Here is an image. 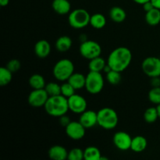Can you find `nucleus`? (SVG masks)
<instances>
[{"label":"nucleus","instance_id":"obj_1","mask_svg":"<svg viewBox=\"0 0 160 160\" xmlns=\"http://www.w3.org/2000/svg\"><path fill=\"white\" fill-rule=\"evenodd\" d=\"M107 64L112 70L119 72L124 71L132 61V52L127 47H117L109 53Z\"/></svg>","mask_w":160,"mask_h":160},{"label":"nucleus","instance_id":"obj_2","mask_svg":"<svg viewBox=\"0 0 160 160\" xmlns=\"http://www.w3.org/2000/svg\"><path fill=\"white\" fill-rule=\"evenodd\" d=\"M44 108L45 112L51 117H60L67 114V112L70 110L68 98L62 95L50 96Z\"/></svg>","mask_w":160,"mask_h":160},{"label":"nucleus","instance_id":"obj_3","mask_svg":"<svg viewBox=\"0 0 160 160\" xmlns=\"http://www.w3.org/2000/svg\"><path fill=\"white\" fill-rule=\"evenodd\" d=\"M98 113V125L105 130H112L117 128L119 117L115 109L105 107L99 109Z\"/></svg>","mask_w":160,"mask_h":160},{"label":"nucleus","instance_id":"obj_4","mask_svg":"<svg viewBox=\"0 0 160 160\" xmlns=\"http://www.w3.org/2000/svg\"><path fill=\"white\" fill-rule=\"evenodd\" d=\"M73 73L74 64L69 59H59L52 69L53 76L59 81H67Z\"/></svg>","mask_w":160,"mask_h":160},{"label":"nucleus","instance_id":"obj_5","mask_svg":"<svg viewBox=\"0 0 160 160\" xmlns=\"http://www.w3.org/2000/svg\"><path fill=\"white\" fill-rule=\"evenodd\" d=\"M91 15L86 9H76L70 11L68 17L69 24L74 29H81L90 24Z\"/></svg>","mask_w":160,"mask_h":160},{"label":"nucleus","instance_id":"obj_6","mask_svg":"<svg viewBox=\"0 0 160 160\" xmlns=\"http://www.w3.org/2000/svg\"><path fill=\"white\" fill-rule=\"evenodd\" d=\"M104 78L101 72L89 71L86 75L85 89L92 95L100 93L104 88Z\"/></svg>","mask_w":160,"mask_h":160},{"label":"nucleus","instance_id":"obj_7","mask_svg":"<svg viewBox=\"0 0 160 160\" xmlns=\"http://www.w3.org/2000/svg\"><path fill=\"white\" fill-rule=\"evenodd\" d=\"M79 52L84 59H91L100 56L102 54V47L95 41L86 40L82 42L79 47Z\"/></svg>","mask_w":160,"mask_h":160},{"label":"nucleus","instance_id":"obj_8","mask_svg":"<svg viewBox=\"0 0 160 160\" xmlns=\"http://www.w3.org/2000/svg\"><path fill=\"white\" fill-rule=\"evenodd\" d=\"M142 69L149 78L160 77V59L156 56H148L142 62Z\"/></svg>","mask_w":160,"mask_h":160},{"label":"nucleus","instance_id":"obj_9","mask_svg":"<svg viewBox=\"0 0 160 160\" xmlns=\"http://www.w3.org/2000/svg\"><path fill=\"white\" fill-rule=\"evenodd\" d=\"M49 98L45 88L33 89L28 95V104L34 108H40L45 106L47 100Z\"/></svg>","mask_w":160,"mask_h":160},{"label":"nucleus","instance_id":"obj_10","mask_svg":"<svg viewBox=\"0 0 160 160\" xmlns=\"http://www.w3.org/2000/svg\"><path fill=\"white\" fill-rule=\"evenodd\" d=\"M86 128L79 121H71L65 128V132L67 137L72 140H81L84 137Z\"/></svg>","mask_w":160,"mask_h":160},{"label":"nucleus","instance_id":"obj_11","mask_svg":"<svg viewBox=\"0 0 160 160\" xmlns=\"http://www.w3.org/2000/svg\"><path fill=\"white\" fill-rule=\"evenodd\" d=\"M132 138L125 131H117L114 134L112 142L117 149L120 151H128L131 149Z\"/></svg>","mask_w":160,"mask_h":160},{"label":"nucleus","instance_id":"obj_12","mask_svg":"<svg viewBox=\"0 0 160 160\" xmlns=\"http://www.w3.org/2000/svg\"><path fill=\"white\" fill-rule=\"evenodd\" d=\"M69 109L72 112L76 114H81L87 109V100L81 95L75 93L68 98Z\"/></svg>","mask_w":160,"mask_h":160},{"label":"nucleus","instance_id":"obj_13","mask_svg":"<svg viewBox=\"0 0 160 160\" xmlns=\"http://www.w3.org/2000/svg\"><path fill=\"white\" fill-rule=\"evenodd\" d=\"M80 115L79 122L86 129H90L98 124V113L95 111L86 109Z\"/></svg>","mask_w":160,"mask_h":160},{"label":"nucleus","instance_id":"obj_14","mask_svg":"<svg viewBox=\"0 0 160 160\" xmlns=\"http://www.w3.org/2000/svg\"><path fill=\"white\" fill-rule=\"evenodd\" d=\"M51 52V45L49 42L45 39L38 41L34 45V53L36 56L41 59L48 57Z\"/></svg>","mask_w":160,"mask_h":160},{"label":"nucleus","instance_id":"obj_15","mask_svg":"<svg viewBox=\"0 0 160 160\" xmlns=\"http://www.w3.org/2000/svg\"><path fill=\"white\" fill-rule=\"evenodd\" d=\"M68 152L65 147L56 145L48 149V157L53 160H65L68 158Z\"/></svg>","mask_w":160,"mask_h":160},{"label":"nucleus","instance_id":"obj_16","mask_svg":"<svg viewBox=\"0 0 160 160\" xmlns=\"http://www.w3.org/2000/svg\"><path fill=\"white\" fill-rule=\"evenodd\" d=\"M52 7L54 12L59 15L69 14L71 11V4L69 0H53Z\"/></svg>","mask_w":160,"mask_h":160},{"label":"nucleus","instance_id":"obj_17","mask_svg":"<svg viewBox=\"0 0 160 160\" xmlns=\"http://www.w3.org/2000/svg\"><path fill=\"white\" fill-rule=\"evenodd\" d=\"M147 146H148V142L144 136L138 135L132 138L131 149L134 152H142L146 149Z\"/></svg>","mask_w":160,"mask_h":160},{"label":"nucleus","instance_id":"obj_18","mask_svg":"<svg viewBox=\"0 0 160 160\" xmlns=\"http://www.w3.org/2000/svg\"><path fill=\"white\" fill-rule=\"evenodd\" d=\"M69 83L76 90H80L84 88H85L86 83V76L81 73H74L68 79Z\"/></svg>","mask_w":160,"mask_h":160},{"label":"nucleus","instance_id":"obj_19","mask_svg":"<svg viewBox=\"0 0 160 160\" xmlns=\"http://www.w3.org/2000/svg\"><path fill=\"white\" fill-rule=\"evenodd\" d=\"M109 17L115 23H123L127 18L126 11L120 6H113L109 10Z\"/></svg>","mask_w":160,"mask_h":160},{"label":"nucleus","instance_id":"obj_20","mask_svg":"<svg viewBox=\"0 0 160 160\" xmlns=\"http://www.w3.org/2000/svg\"><path fill=\"white\" fill-rule=\"evenodd\" d=\"M72 45H73L72 39L67 35H62L58 38L57 40L56 41L55 46L59 52H65L69 51L71 48Z\"/></svg>","mask_w":160,"mask_h":160},{"label":"nucleus","instance_id":"obj_21","mask_svg":"<svg viewBox=\"0 0 160 160\" xmlns=\"http://www.w3.org/2000/svg\"><path fill=\"white\" fill-rule=\"evenodd\" d=\"M106 64H107V61L105 60L104 58L102 57L101 56L94 58V59L89 60V62H88L89 71H95V72L103 71V70H104Z\"/></svg>","mask_w":160,"mask_h":160},{"label":"nucleus","instance_id":"obj_22","mask_svg":"<svg viewBox=\"0 0 160 160\" xmlns=\"http://www.w3.org/2000/svg\"><path fill=\"white\" fill-rule=\"evenodd\" d=\"M28 83L32 89H43L46 85L45 78L39 73L31 75L28 80Z\"/></svg>","mask_w":160,"mask_h":160},{"label":"nucleus","instance_id":"obj_23","mask_svg":"<svg viewBox=\"0 0 160 160\" xmlns=\"http://www.w3.org/2000/svg\"><path fill=\"white\" fill-rule=\"evenodd\" d=\"M145 21L150 26H156L160 23V9L153 8L145 12Z\"/></svg>","mask_w":160,"mask_h":160},{"label":"nucleus","instance_id":"obj_24","mask_svg":"<svg viewBox=\"0 0 160 160\" xmlns=\"http://www.w3.org/2000/svg\"><path fill=\"white\" fill-rule=\"evenodd\" d=\"M90 25L95 29H102L106 25V17L102 13H95L91 15Z\"/></svg>","mask_w":160,"mask_h":160},{"label":"nucleus","instance_id":"obj_25","mask_svg":"<svg viewBox=\"0 0 160 160\" xmlns=\"http://www.w3.org/2000/svg\"><path fill=\"white\" fill-rule=\"evenodd\" d=\"M102 154L95 146H88L84 150V159L85 160H100Z\"/></svg>","mask_w":160,"mask_h":160},{"label":"nucleus","instance_id":"obj_26","mask_svg":"<svg viewBox=\"0 0 160 160\" xmlns=\"http://www.w3.org/2000/svg\"><path fill=\"white\" fill-rule=\"evenodd\" d=\"M143 118L145 121L148 123H154L159 119L157 108L154 106H151L146 109L143 115Z\"/></svg>","mask_w":160,"mask_h":160},{"label":"nucleus","instance_id":"obj_27","mask_svg":"<svg viewBox=\"0 0 160 160\" xmlns=\"http://www.w3.org/2000/svg\"><path fill=\"white\" fill-rule=\"evenodd\" d=\"M12 73L6 67L0 68V85L2 87L8 85L12 81Z\"/></svg>","mask_w":160,"mask_h":160},{"label":"nucleus","instance_id":"obj_28","mask_svg":"<svg viewBox=\"0 0 160 160\" xmlns=\"http://www.w3.org/2000/svg\"><path fill=\"white\" fill-rule=\"evenodd\" d=\"M121 73L117 70H111L106 73V80L111 85H117L121 81Z\"/></svg>","mask_w":160,"mask_h":160},{"label":"nucleus","instance_id":"obj_29","mask_svg":"<svg viewBox=\"0 0 160 160\" xmlns=\"http://www.w3.org/2000/svg\"><path fill=\"white\" fill-rule=\"evenodd\" d=\"M45 89L49 97L61 95V85L56 82H49L46 84Z\"/></svg>","mask_w":160,"mask_h":160},{"label":"nucleus","instance_id":"obj_30","mask_svg":"<svg viewBox=\"0 0 160 160\" xmlns=\"http://www.w3.org/2000/svg\"><path fill=\"white\" fill-rule=\"evenodd\" d=\"M148 100L155 105L160 104V86L159 87H152V88L148 92Z\"/></svg>","mask_w":160,"mask_h":160},{"label":"nucleus","instance_id":"obj_31","mask_svg":"<svg viewBox=\"0 0 160 160\" xmlns=\"http://www.w3.org/2000/svg\"><path fill=\"white\" fill-rule=\"evenodd\" d=\"M69 160H82L84 159V150L80 148H73L68 152Z\"/></svg>","mask_w":160,"mask_h":160},{"label":"nucleus","instance_id":"obj_32","mask_svg":"<svg viewBox=\"0 0 160 160\" xmlns=\"http://www.w3.org/2000/svg\"><path fill=\"white\" fill-rule=\"evenodd\" d=\"M75 91H76V89L68 81L61 84V95H63L66 98H68L73 95H74Z\"/></svg>","mask_w":160,"mask_h":160},{"label":"nucleus","instance_id":"obj_33","mask_svg":"<svg viewBox=\"0 0 160 160\" xmlns=\"http://www.w3.org/2000/svg\"><path fill=\"white\" fill-rule=\"evenodd\" d=\"M6 67L13 73L20 70V67H21V63H20V61L19 59H12L7 62Z\"/></svg>","mask_w":160,"mask_h":160},{"label":"nucleus","instance_id":"obj_34","mask_svg":"<svg viewBox=\"0 0 160 160\" xmlns=\"http://www.w3.org/2000/svg\"><path fill=\"white\" fill-rule=\"evenodd\" d=\"M70 122L71 121H70V118H69L67 116H66V114L59 117V123H60V124L62 125V126L65 127V128L70 123Z\"/></svg>","mask_w":160,"mask_h":160},{"label":"nucleus","instance_id":"obj_35","mask_svg":"<svg viewBox=\"0 0 160 160\" xmlns=\"http://www.w3.org/2000/svg\"><path fill=\"white\" fill-rule=\"evenodd\" d=\"M142 7H143V9L145 11V12H146L150 11L151 9H152L153 8H155V6H153L152 2L151 1H148L147 2L144 3V4L142 5Z\"/></svg>","mask_w":160,"mask_h":160},{"label":"nucleus","instance_id":"obj_36","mask_svg":"<svg viewBox=\"0 0 160 160\" xmlns=\"http://www.w3.org/2000/svg\"><path fill=\"white\" fill-rule=\"evenodd\" d=\"M151 84L152 87H159V86H160V77L152 78Z\"/></svg>","mask_w":160,"mask_h":160},{"label":"nucleus","instance_id":"obj_37","mask_svg":"<svg viewBox=\"0 0 160 160\" xmlns=\"http://www.w3.org/2000/svg\"><path fill=\"white\" fill-rule=\"evenodd\" d=\"M151 2H152L155 8L160 9V0H151Z\"/></svg>","mask_w":160,"mask_h":160},{"label":"nucleus","instance_id":"obj_38","mask_svg":"<svg viewBox=\"0 0 160 160\" xmlns=\"http://www.w3.org/2000/svg\"><path fill=\"white\" fill-rule=\"evenodd\" d=\"M9 3V0H0V6L2 7L7 6Z\"/></svg>","mask_w":160,"mask_h":160},{"label":"nucleus","instance_id":"obj_39","mask_svg":"<svg viewBox=\"0 0 160 160\" xmlns=\"http://www.w3.org/2000/svg\"><path fill=\"white\" fill-rule=\"evenodd\" d=\"M134 2H136L137 4H140V5H143L144 3L147 2L148 1H151V0H133Z\"/></svg>","mask_w":160,"mask_h":160},{"label":"nucleus","instance_id":"obj_40","mask_svg":"<svg viewBox=\"0 0 160 160\" xmlns=\"http://www.w3.org/2000/svg\"><path fill=\"white\" fill-rule=\"evenodd\" d=\"M156 108H157L158 114H159V119L160 120V104L157 105V106H156Z\"/></svg>","mask_w":160,"mask_h":160}]
</instances>
